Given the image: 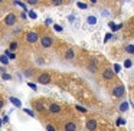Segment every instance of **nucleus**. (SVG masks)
Here are the masks:
<instances>
[{
  "instance_id": "24",
  "label": "nucleus",
  "mask_w": 134,
  "mask_h": 131,
  "mask_svg": "<svg viewBox=\"0 0 134 131\" xmlns=\"http://www.w3.org/2000/svg\"><path fill=\"white\" fill-rule=\"evenodd\" d=\"M29 18H30V19H36L38 16H36L35 12H29Z\"/></svg>"
},
{
  "instance_id": "23",
  "label": "nucleus",
  "mask_w": 134,
  "mask_h": 131,
  "mask_svg": "<svg viewBox=\"0 0 134 131\" xmlns=\"http://www.w3.org/2000/svg\"><path fill=\"white\" fill-rule=\"evenodd\" d=\"M124 66H125V68H130V66H131V61H130V59H127V61L124 62Z\"/></svg>"
},
{
  "instance_id": "7",
  "label": "nucleus",
  "mask_w": 134,
  "mask_h": 131,
  "mask_svg": "<svg viewBox=\"0 0 134 131\" xmlns=\"http://www.w3.org/2000/svg\"><path fill=\"white\" fill-rule=\"evenodd\" d=\"M97 125H98V124H97L95 119H88V121H87V128L90 131H95L97 130Z\"/></svg>"
},
{
  "instance_id": "3",
  "label": "nucleus",
  "mask_w": 134,
  "mask_h": 131,
  "mask_svg": "<svg viewBox=\"0 0 134 131\" xmlns=\"http://www.w3.org/2000/svg\"><path fill=\"white\" fill-rule=\"evenodd\" d=\"M125 94V88L124 85H117L115 88L113 89V95L115 96V98H121L122 95Z\"/></svg>"
},
{
  "instance_id": "11",
  "label": "nucleus",
  "mask_w": 134,
  "mask_h": 131,
  "mask_svg": "<svg viewBox=\"0 0 134 131\" xmlns=\"http://www.w3.org/2000/svg\"><path fill=\"white\" fill-rule=\"evenodd\" d=\"M10 102H12L15 107H18V108H20L22 107V102H20V99H18V98H15V96H10Z\"/></svg>"
},
{
  "instance_id": "14",
  "label": "nucleus",
  "mask_w": 134,
  "mask_h": 131,
  "mask_svg": "<svg viewBox=\"0 0 134 131\" xmlns=\"http://www.w3.org/2000/svg\"><path fill=\"white\" fill-rule=\"evenodd\" d=\"M18 46H19L18 42H12L10 46H9V50H10V52H12V50H16V49H18Z\"/></svg>"
},
{
  "instance_id": "20",
  "label": "nucleus",
  "mask_w": 134,
  "mask_h": 131,
  "mask_svg": "<svg viewBox=\"0 0 134 131\" xmlns=\"http://www.w3.org/2000/svg\"><path fill=\"white\" fill-rule=\"evenodd\" d=\"M52 4L53 6H59V4H62V0H52Z\"/></svg>"
},
{
  "instance_id": "19",
  "label": "nucleus",
  "mask_w": 134,
  "mask_h": 131,
  "mask_svg": "<svg viewBox=\"0 0 134 131\" xmlns=\"http://www.w3.org/2000/svg\"><path fill=\"white\" fill-rule=\"evenodd\" d=\"M38 2H39V0H26V3L27 4H32V6H33V4H38Z\"/></svg>"
},
{
  "instance_id": "30",
  "label": "nucleus",
  "mask_w": 134,
  "mask_h": 131,
  "mask_svg": "<svg viewBox=\"0 0 134 131\" xmlns=\"http://www.w3.org/2000/svg\"><path fill=\"white\" fill-rule=\"evenodd\" d=\"M36 108H38L39 111H42V110H43V105H41V104H36Z\"/></svg>"
},
{
  "instance_id": "4",
  "label": "nucleus",
  "mask_w": 134,
  "mask_h": 131,
  "mask_svg": "<svg viewBox=\"0 0 134 131\" xmlns=\"http://www.w3.org/2000/svg\"><path fill=\"white\" fill-rule=\"evenodd\" d=\"M41 45H42V48H51L53 45V39L51 36H42Z\"/></svg>"
},
{
  "instance_id": "15",
  "label": "nucleus",
  "mask_w": 134,
  "mask_h": 131,
  "mask_svg": "<svg viewBox=\"0 0 134 131\" xmlns=\"http://www.w3.org/2000/svg\"><path fill=\"white\" fill-rule=\"evenodd\" d=\"M125 50H127L128 53H131V55H134V46L133 45H127V46H125Z\"/></svg>"
},
{
  "instance_id": "25",
  "label": "nucleus",
  "mask_w": 134,
  "mask_h": 131,
  "mask_svg": "<svg viewBox=\"0 0 134 131\" xmlns=\"http://www.w3.org/2000/svg\"><path fill=\"white\" fill-rule=\"evenodd\" d=\"M46 130H48V131H55V128H53V125L48 124V125H46Z\"/></svg>"
},
{
  "instance_id": "10",
  "label": "nucleus",
  "mask_w": 134,
  "mask_h": 131,
  "mask_svg": "<svg viewBox=\"0 0 134 131\" xmlns=\"http://www.w3.org/2000/svg\"><path fill=\"white\" fill-rule=\"evenodd\" d=\"M49 111H51V112H53V114L61 112V107H59L58 104H51L49 105Z\"/></svg>"
},
{
  "instance_id": "12",
  "label": "nucleus",
  "mask_w": 134,
  "mask_h": 131,
  "mask_svg": "<svg viewBox=\"0 0 134 131\" xmlns=\"http://www.w3.org/2000/svg\"><path fill=\"white\" fill-rule=\"evenodd\" d=\"M87 23L91 25V26L97 25V18H95V16H88V18H87Z\"/></svg>"
},
{
  "instance_id": "9",
  "label": "nucleus",
  "mask_w": 134,
  "mask_h": 131,
  "mask_svg": "<svg viewBox=\"0 0 134 131\" xmlns=\"http://www.w3.org/2000/svg\"><path fill=\"white\" fill-rule=\"evenodd\" d=\"M65 58H66L68 61H72V59L75 58V50L71 49V48H69V49L66 50V53H65Z\"/></svg>"
},
{
  "instance_id": "16",
  "label": "nucleus",
  "mask_w": 134,
  "mask_h": 131,
  "mask_svg": "<svg viewBox=\"0 0 134 131\" xmlns=\"http://www.w3.org/2000/svg\"><path fill=\"white\" fill-rule=\"evenodd\" d=\"M128 102H122L121 105H120V111H127V108H128Z\"/></svg>"
},
{
  "instance_id": "28",
  "label": "nucleus",
  "mask_w": 134,
  "mask_h": 131,
  "mask_svg": "<svg viewBox=\"0 0 134 131\" xmlns=\"http://www.w3.org/2000/svg\"><path fill=\"white\" fill-rule=\"evenodd\" d=\"M45 25H48V26L52 25V19H46V20H45Z\"/></svg>"
},
{
  "instance_id": "33",
  "label": "nucleus",
  "mask_w": 134,
  "mask_h": 131,
  "mask_svg": "<svg viewBox=\"0 0 134 131\" xmlns=\"http://www.w3.org/2000/svg\"><path fill=\"white\" fill-rule=\"evenodd\" d=\"M2 124H3V119H0V127H2Z\"/></svg>"
},
{
  "instance_id": "32",
  "label": "nucleus",
  "mask_w": 134,
  "mask_h": 131,
  "mask_svg": "<svg viewBox=\"0 0 134 131\" xmlns=\"http://www.w3.org/2000/svg\"><path fill=\"white\" fill-rule=\"evenodd\" d=\"M3 105H4V102L2 101V99H0V108H3Z\"/></svg>"
},
{
  "instance_id": "13",
  "label": "nucleus",
  "mask_w": 134,
  "mask_h": 131,
  "mask_svg": "<svg viewBox=\"0 0 134 131\" xmlns=\"http://www.w3.org/2000/svg\"><path fill=\"white\" fill-rule=\"evenodd\" d=\"M0 62H2L3 65H7V64H9V58H7L6 55H2V56H0Z\"/></svg>"
},
{
  "instance_id": "17",
  "label": "nucleus",
  "mask_w": 134,
  "mask_h": 131,
  "mask_svg": "<svg viewBox=\"0 0 134 131\" xmlns=\"http://www.w3.org/2000/svg\"><path fill=\"white\" fill-rule=\"evenodd\" d=\"M2 78L6 79V81H9V79H12V76H10L9 73H6V72H2Z\"/></svg>"
},
{
  "instance_id": "22",
  "label": "nucleus",
  "mask_w": 134,
  "mask_h": 131,
  "mask_svg": "<svg viewBox=\"0 0 134 131\" xmlns=\"http://www.w3.org/2000/svg\"><path fill=\"white\" fill-rule=\"evenodd\" d=\"M120 71H121V66L118 64H115L114 65V72H120Z\"/></svg>"
},
{
  "instance_id": "18",
  "label": "nucleus",
  "mask_w": 134,
  "mask_h": 131,
  "mask_svg": "<svg viewBox=\"0 0 134 131\" xmlns=\"http://www.w3.org/2000/svg\"><path fill=\"white\" fill-rule=\"evenodd\" d=\"M25 112H26L27 115H30V117H35V112H33L32 110H29V108H25Z\"/></svg>"
},
{
  "instance_id": "5",
  "label": "nucleus",
  "mask_w": 134,
  "mask_h": 131,
  "mask_svg": "<svg viewBox=\"0 0 134 131\" xmlns=\"http://www.w3.org/2000/svg\"><path fill=\"white\" fill-rule=\"evenodd\" d=\"M39 39V35L36 32H27L26 33V42H29V43H35V42H38Z\"/></svg>"
},
{
  "instance_id": "1",
  "label": "nucleus",
  "mask_w": 134,
  "mask_h": 131,
  "mask_svg": "<svg viewBox=\"0 0 134 131\" xmlns=\"http://www.w3.org/2000/svg\"><path fill=\"white\" fill-rule=\"evenodd\" d=\"M16 22H18V18H16L15 13H9V15L4 18V23H6L7 26H15Z\"/></svg>"
},
{
  "instance_id": "34",
  "label": "nucleus",
  "mask_w": 134,
  "mask_h": 131,
  "mask_svg": "<svg viewBox=\"0 0 134 131\" xmlns=\"http://www.w3.org/2000/svg\"><path fill=\"white\" fill-rule=\"evenodd\" d=\"M91 2H92V3H97V0H91Z\"/></svg>"
},
{
  "instance_id": "21",
  "label": "nucleus",
  "mask_w": 134,
  "mask_h": 131,
  "mask_svg": "<svg viewBox=\"0 0 134 131\" xmlns=\"http://www.w3.org/2000/svg\"><path fill=\"white\" fill-rule=\"evenodd\" d=\"M76 110H78V111H81V112H87V108L81 107V105H76Z\"/></svg>"
},
{
  "instance_id": "35",
  "label": "nucleus",
  "mask_w": 134,
  "mask_h": 131,
  "mask_svg": "<svg viewBox=\"0 0 134 131\" xmlns=\"http://www.w3.org/2000/svg\"><path fill=\"white\" fill-rule=\"evenodd\" d=\"M2 3H3V0H0V4H2Z\"/></svg>"
},
{
  "instance_id": "26",
  "label": "nucleus",
  "mask_w": 134,
  "mask_h": 131,
  "mask_svg": "<svg viewBox=\"0 0 134 131\" xmlns=\"http://www.w3.org/2000/svg\"><path fill=\"white\" fill-rule=\"evenodd\" d=\"M78 7H79V9H87V4H84V3H78Z\"/></svg>"
},
{
  "instance_id": "31",
  "label": "nucleus",
  "mask_w": 134,
  "mask_h": 131,
  "mask_svg": "<svg viewBox=\"0 0 134 131\" xmlns=\"http://www.w3.org/2000/svg\"><path fill=\"white\" fill-rule=\"evenodd\" d=\"M27 85H29L32 89H36V85H35V84H30V82H27Z\"/></svg>"
},
{
  "instance_id": "29",
  "label": "nucleus",
  "mask_w": 134,
  "mask_h": 131,
  "mask_svg": "<svg viewBox=\"0 0 134 131\" xmlns=\"http://www.w3.org/2000/svg\"><path fill=\"white\" fill-rule=\"evenodd\" d=\"M110 38H111V33H107V36H105L104 42H108V41H110Z\"/></svg>"
},
{
  "instance_id": "8",
  "label": "nucleus",
  "mask_w": 134,
  "mask_h": 131,
  "mask_svg": "<svg viewBox=\"0 0 134 131\" xmlns=\"http://www.w3.org/2000/svg\"><path fill=\"white\" fill-rule=\"evenodd\" d=\"M76 128H78V125H76L75 122H66L64 130L65 131H76Z\"/></svg>"
},
{
  "instance_id": "2",
  "label": "nucleus",
  "mask_w": 134,
  "mask_h": 131,
  "mask_svg": "<svg viewBox=\"0 0 134 131\" xmlns=\"http://www.w3.org/2000/svg\"><path fill=\"white\" fill-rule=\"evenodd\" d=\"M51 81H52V76H51L49 73H46V72L38 76V82H39V84H42V85H48Z\"/></svg>"
},
{
  "instance_id": "27",
  "label": "nucleus",
  "mask_w": 134,
  "mask_h": 131,
  "mask_svg": "<svg viewBox=\"0 0 134 131\" xmlns=\"http://www.w3.org/2000/svg\"><path fill=\"white\" fill-rule=\"evenodd\" d=\"M53 27H55V30H56V32H62V27H61V26H58V25H55Z\"/></svg>"
},
{
  "instance_id": "6",
  "label": "nucleus",
  "mask_w": 134,
  "mask_h": 131,
  "mask_svg": "<svg viewBox=\"0 0 134 131\" xmlns=\"http://www.w3.org/2000/svg\"><path fill=\"white\" fill-rule=\"evenodd\" d=\"M102 78L107 79V81H111V79L114 78V71L111 69V68H108V69H104V72H102Z\"/></svg>"
}]
</instances>
